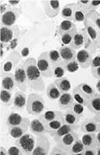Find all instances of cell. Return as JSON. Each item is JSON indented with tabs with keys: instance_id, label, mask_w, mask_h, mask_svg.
<instances>
[{
	"instance_id": "cell-1",
	"label": "cell",
	"mask_w": 100,
	"mask_h": 155,
	"mask_svg": "<svg viewBox=\"0 0 100 155\" xmlns=\"http://www.w3.org/2000/svg\"><path fill=\"white\" fill-rule=\"evenodd\" d=\"M28 81V87L30 89L42 92L45 89L44 81L42 78L39 68L37 66V61L34 58H29L23 61Z\"/></svg>"
},
{
	"instance_id": "cell-2",
	"label": "cell",
	"mask_w": 100,
	"mask_h": 155,
	"mask_svg": "<svg viewBox=\"0 0 100 155\" xmlns=\"http://www.w3.org/2000/svg\"><path fill=\"white\" fill-rule=\"evenodd\" d=\"M1 24L2 27H12L21 14V8L13 7L9 4L1 5Z\"/></svg>"
},
{
	"instance_id": "cell-3",
	"label": "cell",
	"mask_w": 100,
	"mask_h": 155,
	"mask_svg": "<svg viewBox=\"0 0 100 155\" xmlns=\"http://www.w3.org/2000/svg\"><path fill=\"white\" fill-rule=\"evenodd\" d=\"M95 93V90L91 85L86 83H81L73 90V97L75 101L85 107Z\"/></svg>"
},
{
	"instance_id": "cell-4",
	"label": "cell",
	"mask_w": 100,
	"mask_h": 155,
	"mask_svg": "<svg viewBox=\"0 0 100 155\" xmlns=\"http://www.w3.org/2000/svg\"><path fill=\"white\" fill-rule=\"evenodd\" d=\"M45 108V103L41 95L36 93L29 94L27 99L26 109L31 115H40Z\"/></svg>"
},
{
	"instance_id": "cell-5",
	"label": "cell",
	"mask_w": 100,
	"mask_h": 155,
	"mask_svg": "<svg viewBox=\"0 0 100 155\" xmlns=\"http://www.w3.org/2000/svg\"><path fill=\"white\" fill-rule=\"evenodd\" d=\"M36 143V138L29 133H26L15 141V145L20 148L23 154H32Z\"/></svg>"
},
{
	"instance_id": "cell-6",
	"label": "cell",
	"mask_w": 100,
	"mask_h": 155,
	"mask_svg": "<svg viewBox=\"0 0 100 155\" xmlns=\"http://www.w3.org/2000/svg\"><path fill=\"white\" fill-rule=\"evenodd\" d=\"M69 46H71L75 50L80 49L82 47H84L85 49H86V48H89V47L93 46V44H92L91 39L89 38V36L88 33L86 32V29H82L78 31L76 34H75L71 43L70 44Z\"/></svg>"
},
{
	"instance_id": "cell-7",
	"label": "cell",
	"mask_w": 100,
	"mask_h": 155,
	"mask_svg": "<svg viewBox=\"0 0 100 155\" xmlns=\"http://www.w3.org/2000/svg\"><path fill=\"white\" fill-rule=\"evenodd\" d=\"M37 66L42 76L45 78H50L53 76V68L48 57V52H43L39 56Z\"/></svg>"
},
{
	"instance_id": "cell-8",
	"label": "cell",
	"mask_w": 100,
	"mask_h": 155,
	"mask_svg": "<svg viewBox=\"0 0 100 155\" xmlns=\"http://www.w3.org/2000/svg\"><path fill=\"white\" fill-rule=\"evenodd\" d=\"M14 77L16 85L19 89L23 92H26L28 87V81L23 62L18 64L15 68Z\"/></svg>"
},
{
	"instance_id": "cell-9",
	"label": "cell",
	"mask_w": 100,
	"mask_h": 155,
	"mask_svg": "<svg viewBox=\"0 0 100 155\" xmlns=\"http://www.w3.org/2000/svg\"><path fill=\"white\" fill-rule=\"evenodd\" d=\"M20 31L17 25L12 27H2L1 42L4 44L11 43L19 36Z\"/></svg>"
},
{
	"instance_id": "cell-10",
	"label": "cell",
	"mask_w": 100,
	"mask_h": 155,
	"mask_svg": "<svg viewBox=\"0 0 100 155\" xmlns=\"http://www.w3.org/2000/svg\"><path fill=\"white\" fill-rule=\"evenodd\" d=\"M84 25L94 48L100 49V31L99 29L87 18L84 21Z\"/></svg>"
},
{
	"instance_id": "cell-11",
	"label": "cell",
	"mask_w": 100,
	"mask_h": 155,
	"mask_svg": "<svg viewBox=\"0 0 100 155\" xmlns=\"http://www.w3.org/2000/svg\"><path fill=\"white\" fill-rule=\"evenodd\" d=\"M50 149V142L45 135L37 136L36 143L32 154H48Z\"/></svg>"
},
{
	"instance_id": "cell-12",
	"label": "cell",
	"mask_w": 100,
	"mask_h": 155,
	"mask_svg": "<svg viewBox=\"0 0 100 155\" xmlns=\"http://www.w3.org/2000/svg\"><path fill=\"white\" fill-rule=\"evenodd\" d=\"M21 60V55L17 51H12L8 56L6 61L3 64L2 69V76L4 74L10 73L14 68L17 67V64Z\"/></svg>"
},
{
	"instance_id": "cell-13",
	"label": "cell",
	"mask_w": 100,
	"mask_h": 155,
	"mask_svg": "<svg viewBox=\"0 0 100 155\" xmlns=\"http://www.w3.org/2000/svg\"><path fill=\"white\" fill-rule=\"evenodd\" d=\"M79 139V135L75 131H73L68 133V134L63 136L60 140H59L56 144L58 146H60L62 149H63L64 151L67 152L71 148V146L74 145V143Z\"/></svg>"
},
{
	"instance_id": "cell-14",
	"label": "cell",
	"mask_w": 100,
	"mask_h": 155,
	"mask_svg": "<svg viewBox=\"0 0 100 155\" xmlns=\"http://www.w3.org/2000/svg\"><path fill=\"white\" fill-rule=\"evenodd\" d=\"M76 60L80 67L86 69L91 66L93 56L90 51L84 49L80 50L77 53Z\"/></svg>"
},
{
	"instance_id": "cell-15",
	"label": "cell",
	"mask_w": 100,
	"mask_h": 155,
	"mask_svg": "<svg viewBox=\"0 0 100 155\" xmlns=\"http://www.w3.org/2000/svg\"><path fill=\"white\" fill-rule=\"evenodd\" d=\"M42 4L47 17L53 18L60 13V6L58 1H43Z\"/></svg>"
},
{
	"instance_id": "cell-16",
	"label": "cell",
	"mask_w": 100,
	"mask_h": 155,
	"mask_svg": "<svg viewBox=\"0 0 100 155\" xmlns=\"http://www.w3.org/2000/svg\"><path fill=\"white\" fill-rule=\"evenodd\" d=\"M29 122L30 121L29 119L26 117L25 121L23 122V124L19 125V126L9 127V135L14 139L19 138L28 131L29 127Z\"/></svg>"
},
{
	"instance_id": "cell-17",
	"label": "cell",
	"mask_w": 100,
	"mask_h": 155,
	"mask_svg": "<svg viewBox=\"0 0 100 155\" xmlns=\"http://www.w3.org/2000/svg\"><path fill=\"white\" fill-rule=\"evenodd\" d=\"M78 128H79V127L77 126V125H69L67 124H63V126L60 128H59L57 130L50 133V135L53 137V140L56 142H57L63 136L71 132L75 131V130L78 129Z\"/></svg>"
},
{
	"instance_id": "cell-18",
	"label": "cell",
	"mask_w": 100,
	"mask_h": 155,
	"mask_svg": "<svg viewBox=\"0 0 100 155\" xmlns=\"http://www.w3.org/2000/svg\"><path fill=\"white\" fill-rule=\"evenodd\" d=\"M60 57L64 63H67L69 61L74 60L76 59V52L75 50L69 46V45H64L62 46L58 50Z\"/></svg>"
},
{
	"instance_id": "cell-19",
	"label": "cell",
	"mask_w": 100,
	"mask_h": 155,
	"mask_svg": "<svg viewBox=\"0 0 100 155\" xmlns=\"http://www.w3.org/2000/svg\"><path fill=\"white\" fill-rule=\"evenodd\" d=\"M39 119L43 124H45L56 120L63 119V113L60 111H47L40 115Z\"/></svg>"
},
{
	"instance_id": "cell-20",
	"label": "cell",
	"mask_w": 100,
	"mask_h": 155,
	"mask_svg": "<svg viewBox=\"0 0 100 155\" xmlns=\"http://www.w3.org/2000/svg\"><path fill=\"white\" fill-rule=\"evenodd\" d=\"M80 129L84 133H96L99 131V124L93 119H86L81 124Z\"/></svg>"
},
{
	"instance_id": "cell-21",
	"label": "cell",
	"mask_w": 100,
	"mask_h": 155,
	"mask_svg": "<svg viewBox=\"0 0 100 155\" xmlns=\"http://www.w3.org/2000/svg\"><path fill=\"white\" fill-rule=\"evenodd\" d=\"M75 102L73 94L66 92L62 94L58 98V106L63 110H68Z\"/></svg>"
},
{
	"instance_id": "cell-22",
	"label": "cell",
	"mask_w": 100,
	"mask_h": 155,
	"mask_svg": "<svg viewBox=\"0 0 100 155\" xmlns=\"http://www.w3.org/2000/svg\"><path fill=\"white\" fill-rule=\"evenodd\" d=\"M77 9V4L76 3H71L67 4L65 5L62 9L60 12V15L62 18L64 19L74 21V17Z\"/></svg>"
},
{
	"instance_id": "cell-23",
	"label": "cell",
	"mask_w": 100,
	"mask_h": 155,
	"mask_svg": "<svg viewBox=\"0 0 100 155\" xmlns=\"http://www.w3.org/2000/svg\"><path fill=\"white\" fill-rule=\"evenodd\" d=\"M29 129L32 134L36 136L45 135V133H47L44 124H43L39 119H33L32 121H30Z\"/></svg>"
},
{
	"instance_id": "cell-24",
	"label": "cell",
	"mask_w": 100,
	"mask_h": 155,
	"mask_svg": "<svg viewBox=\"0 0 100 155\" xmlns=\"http://www.w3.org/2000/svg\"><path fill=\"white\" fill-rule=\"evenodd\" d=\"M86 107L95 115L100 114V94L95 93L86 104Z\"/></svg>"
},
{
	"instance_id": "cell-25",
	"label": "cell",
	"mask_w": 100,
	"mask_h": 155,
	"mask_svg": "<svg viewBox=\"0 0 100 155\" xmlns=\"http://www.w3.org/2000/svg\"><path fill=\"white\" fill-rule=\"evenodd\" d=\"M13 106L17 109H22L26 107V96L22 91H18L13 96Z\"/></svg>"
},
{
	"instance_id": "cell-26",
	"label": "cell",
	"mask_w": 100,
	"mask_h": 155,
	"mask_svg": "<svg viewBox=\"0 0 100 155\" xmlns=\"http://www.w3.org/2000/svg\"><path fill=\"white\" fill-rule=\"evenodd\" d=\"M15 77L14 74L12 73H9L4 74L2 77V89L10 91L14 90L15 87Z\"/></svg>"
},
{
	"instance_id": "cell-27",
	"label": "cell",
	"mask_w": 100,
	"mask_h": 155,
	"mask_svg": "<svg viewBox=\"0 0 100 155\" xmlns=\"http://www.w3.org/2000/svg\"><path fill=\"white\" fill-rule=\"evenodd\" d=\"M54 84L57 87L61 94L66 93L69 92L71 89V83L65 77H62V78H57L54 80Z\"/></svg>"
},
{
	"instance_id": "cell-28",
	"label": "cell",
	"mask_w": 100,
	"mask_h": 155,
	"mask_svg": "<svg viewBox=\"0 0 100 155\" xmlns=\"http://www.w3.org/2000/svg\"><path fill=\"white\" fill-rule=\"evenodd\" d=\"M80 117L74 113L72 111L68 109L63 114V122L64 124L69 125H76L80 121Z\"/></svg>"
},
{
	"instance_id": "cell-29",
	"label": "cell",
	"mask_w": 100,
	"mask_h": 155,
	"mask_svg": "<svg viewBox=\"0 0 100 155\" xmlns=\"http://www.w3.org/2000/svg\"><path fill=\"white\" fill-rule=\"evenodd\" d=\"M25 120L26 117H23L20 114L17 113H11L8 117L6 124L8 127L19 126V125L23 124Z\"/></svg>"
},
{
	"instance_id": "cell-30",
	"label": "cell",
	"mask_w": 100,
	"mask_h": 155,
	"mask_svg": "<svg viewBox=\"0 0 100 155\" xmlns=\"http://www.w3.org/2000/svg\"><path fill=\"white\" fill-rule=\"evenodd\" d=\"M75 29H77V28L74 21L64 20L63 21H62L60 25H59L58 32L59 35L61 36L63 34L71 30H74Z\"/></svg>"
},
{
	"instance_id": "cell-31",
	"label": "cell",
	"mask_w": 100,
	"mask_h": 155,
	"mask_svg": "<svg viewBox=\"0 0 100 155\" xmlns=\"http://www.w3.org/2000/svg\"><path fill=\"white\" fill-rule=\"evenodd\" d=\"M96 133H84L81 140L84 146V148H96L95 143Z\"/></svg>"
},
{
	"instance_id": "cell-32",
	"label": "cell",
	"mask_w": 100,
	"mask_h": 155,
	"mask_svg": "<svg viewBox=\"0 0 100 155\" xmlns=\"http://www.w3.org/2000/svg\"><path fill=\"white\" fill-rule=\"evenodd\" d=\"M46 92H47V96L48 98L52 101L58 99L62 94L57 87L56 86L54 83H52V84H50L48 85Z\"/></svg>"
},
{
	"instance_id": "cell-33",
	"label": "cell",
	"mask_w": 100,
	"mask_h": 155,
	"mask_svg": "<svg viewBox=\"0 0 100 155\" xmlns=\"http://www.w3.org/2000/svg\"><path fill=\"white\" fill-rule=\"evenodd\" d=\"M48 57L52 67L58 64H63V61L60 57V53L57 50H50L48 51Z\"/></svg>"
},
{
	"instance_id": "cell-34",
	"label": "cell",
	"mask_w": 100,
	"mask_h": 155,
	"mask_svg": "<svg viewBox=\"0 0 100 155\" xmlns=\"http://www.w3.org/2000/svg\"><path fill=\"white\" fill-rule=\"evenodd\" d=\"M63 124H64L63 119H60V120H53V121H52L48 123H45V124H44L46 131L50 134L51 133L54 132L56 130H57L59 128H60L62 126H63Z\"/></svg>"
},
{
	"instance_id": "cell-35",
	"label": "cell",
	"mask_w": 100,
	"mask_h": 155,
	"mask_svg": "<svg viewBox=\"0 0 100 155\" xmlns=\"http://www.w3.org/2000/svg\"><path fill=\"white\" fill-rule=\"evenodd\" d=\"M86 18L91 21L100 31V14L97 10H92L86 14Z\"/></svg>"
},
{
	"instance_id": "cell-36",
	"label": "cell",
	"mask_w": 100,
	"mask_h": 155,
	"mask_svg": "<svg viewBox=\"0 0 100 155\" xmlns=\"http://www.w3.org/2000/svg\"><path fill=\"white\" fill-rule=\"evenodd\" d=\"M0 98H1V101L4 104L6 105H11L13 102V98L12 93L10 91L2 89L1 92H0Z\"/></svg>"
},
{
	"instance_id": "cell-37",
	"label": "cell",
	"mask_w": 100,
	"mask_h": 155,
	"mask_svg": "<svg viewBox=\"0 0 100 155\" xmlns=\"http://www.w3.org/2000/svg\"><path fill=\"white\" fill-rule=\"evenodd\" d=\"M84 148V146L82 140L78 139L77 141H75L71 148H70L68 152V154H80Z\"/></svg>"
},
{
	"instance_id": "cell-38",
	"label": "cell",
	"mask_w": 100,
	"mask_h": 155,
	"mask_svg": "<svg viewBox=\"0 0 100 155\" xmlns=\"http://www.w3.org/2000/svg\"><path fill=\"white\" fill-rule=\"evenodd\" d=\"M77 31L78 29H75L74 30H71L63 34V35L60 36L62 42H63L64 45H70V44L71 43L72 40L74 38L75 34H76Z\"/></svg>"
},
{
	"instance_id": "cell-39",
	"label": "cell",
	"mask_w": 100,
	"mask_h": 155,
	"mask_svg": "<svg viewBox=\"0 0 100 155\" xmlns=\"http://www.w3.org/2000/svg\"><path fill=\"white\" fill-rule=\"evenodd\" d=\"M69 109L80 117H82L84 114V106L76 101H75Z\"/></svg>"
},
{
	"instance_id": "cell-40",
	"label": "cell",
	"mask_w": 100,
	"mask_h": 155,
	"mask_svg": "<svg viewBox=\"0 0 100 155\" xmlns=\"http://www.w3.org/2000/svg\"><path fill=\"white\" fill-rule=\"evenodd\" d=\"M53 76L56 78H62L65 73V68L63 64H58L53 66Z\"/></svg>"
},
{
	"instance_id": "cell-41",
	"label": "cell",
	"mask_w": 100,
	"mask_h": 155,
	"mask_svg": "<svg viewBox=\"0 0 100 155\" xmlns=\"http://www.w3.org/2000/svg\"><path fill=\"white\" fill-rule=\"evenodd\" d=\"M86 18V13L82 10V9L79 8L77 6V9L75 10L74 17V22H84Z\"/></svg>"
},
{
	"instance_id": "cell-42",
	"label": "cell",
	"mask_w": 100,
	"mask_h": 155,
	"mask_svg": "<svg viewBox=\"0 0 100 155\" xmlns=\"http://www.w3.org/2000/svg\"><path fill=\"white\" fill-rule=\"evenodd\" d=\"M63 65L64 68H65V70L69 72V73H74L75 71L78 70V67L80 66L76 59L71 61H69L67 63H64Z\"/></svg>"
},
{
	"instance_id": "cell-43",
	"label": "cell",
	"mask_w": 100,
	"mask_h": 155,
	"mask_svg": "<svg viewBox=\"0 0 100 155\" xmlns=\"http://www.w3.org/2000/svg\"><path fill=\"white\" fill-rule=\"evenodd\" d=\"M7 150H8V154H10V155H19V154H23V152L20 150V148L16 145L15 146L10 147Z\"/></svg>"
},
{
	"instance_id": "cell-44",
	"label": "cell",
	"mask_w": 100,
	"mask_h": 155,
	"mask_svg": "<svg viewBox=\"0 0 100 155\" xmlns=\"http://www.w3.org/2000/svg\"><path fill=\"white\" fill-rule=\"evenodd\" d=\"M90 1H78L77 2V6L79 8L84 10L87 14V8Z\"/></svg>"
},
{
	"instance_id": "cell-45",
	"label": "cell",
	"mask_w": 100,
	"mask_h": 155,
	"mask_svg": "<svg viewBox=\"0 0 100 155\" xmlns=\"http://www.w3.org/2000/svg\"><path fill=\"white\" fill-rule=\"evenodd\" d=\"M100 6V1H90L87 8V13L92 10H96L97 8Z\"/></svg>"
},
{
	"instance_id": "cell-46",
	"label": "cell",
	"mask_w": 100,
	"mask_h": 155,
	"mask_svg": "<svg viewBox=\"0 0 100 155\" xmlns=\"http://www.w3.org/2000/svg\"><path fill=\"white\" fill-rule=\"evenodd\" d=\"M50 153L51 154H67V152L64 151L63 149H62L57 144L52 148Z\"/></svg>"
},
{
	"instance_id": "cell-47",
	"label": "cell",
	"mask_w": 100,
	"mask_h": 155,
	"mask_svg": "<svg viewBox=\"0 0 100 155\" xmlns=\"http://www.w3.org/2000/svg\"><path fill=\"white\" fill-rule=\"evenodd\" d=\"M80 154L84 155H95L96 153V148H85L84 150L81 152Z\"/></svg>"
},
{
	"instance_id": "cell-48",
	"label": "cell",
	"mask_w": 100,
	"mask_h": 155,
	"mask_svg": "<svg viewBox=\"0 0 100 155\" xmlns=\"http://www.w3.org/2000/svg\"><path fill=\"white\" fill-rule=\"evenodd\" d=\"M99 66H100V55H97L96 57L93 58V60H92L91 64V68H97L99 67Z\"/></svg>"
},
{
	"instance_id": "cell-49",
	"label": "cell",
	"mask_w": 100,
	"mask_h": 155,
	"mask_svg": "<svg viewBox=\"0 0 100 155\" xmlns=\"http://www.w3.org/2000/svg\"><path fill=\"white\" fill-rule=\"evenodd\" d=\"M91 73L94 78L100 79V66L97 68H91Z\"/></svg>"
},
{
	"instance_id": "cell-50",
	"label": "cell",
	"mask_w": 100,
	"mask_h": 155,
	"mask_svg": "<svg viewBox=\"0 0 100 155\" xmlns=\"http://www.w3.org/2000/svg\"><path fill=\"white\" fill-rule=\"evenodd\" d=\"M95 143H96V147L100 146V131L96 133Z\"/></svg>"
},
{
	"instance_id": "cell-51",
	"label": "cell",
	"mask_w": 100,
	"mask_h": 155,
	"mask_svg": "<svg viewBox=\"0 0 100 155\" xmlns=\"http://www.w3.org/2000/svg\"><path fill=\"white\" fill-rule=\"evenodd\" d=\"M20 1H8V4L13 7H17Z\"/></svg>"
},
{
	"instance_id": "cell-52",
	"label": "cell",
	"mask_w": 100,
	"mask_h": 155,
	"mask_svg": "<svg viewBox=\"0 0 100 155\" xmlns=\"http://www.w3.org/2000/svg\"><path fill=\"white\" fill-rule=\"evenodd\" d=\"M1 155H5L8 154V150L3 146H1V152H0Z\"/></svg>"
},
{
	"instance_id": "cell-53",
	"label": "cell",
	"mask_w": 100,
	"mask_h": 155,
	"mask_svg": "<svg viewBox=\"0 0 100 155\" xmlns=\"http://www.w3.org/2000/svg\"><path fill=\"white\" fill-rule=\"evenodd\" d=\"M95 121L96 122L98 123V124H100V114L99 115H95V116H94L93 118Z\"/></svg>"
},
{
	"instance_id": "cell-54",
	"label": "cell",
	"mask_w": 100,
	"mask_h": 155,
	"mask_svg": "<svg viewBox=\"0 0 100 155\" xmlns=\"http://www.w3.org/2000/svg\"><path fill=\"white\" fill-rule=\"evenodd\" d=\"M96 89L98 91L99 93L100 94V79H99V81H97V84H96Z\"/></svg>"
},
{
	"instance_id": "cell-55",
	"label": "cell",
	"mask_w": 100,
	"mask_h": 155,
	"mask_svg": "<svg viewBox=\"0 0 100 155\" xmlns=\"http://www.w3.org/2000/svg\"><path fill=\"white\" fill-rule=\"evenodd\" d=\"M96 153L97 154L100 155V146L96 147Z\"/></svg>"
},
{
	"instance_id": "cell-56",
	"label": "cell",
	"mask_w": 100,
	"mask_h": 155,
	"mask_svg": "<svg viewBox=\"0 0 100 155\" xmlns=\"http://www.w3.org/2000/svg\"><path fill=\"white\" fill-rule=\"evenodd\" d=\"M99 131H100V124H99Z\"/></svg>"
}]
</instances>
